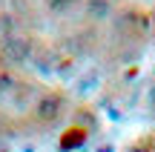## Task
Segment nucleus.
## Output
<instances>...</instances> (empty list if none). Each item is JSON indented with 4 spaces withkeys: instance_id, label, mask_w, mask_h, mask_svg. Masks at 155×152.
<instances>
[{
    "instance_id": "obj_1",
    "label": "nucleus",
    "mask_w": 155,
    "mask_h": 152,
    "mask_svg": "<svg viewBox=\"0 0 155 152\" xmlns=\"http://www.w3.org/2000/svg\"><path fill=\"white\" fill-rule=\"evenodd\" d=\"M58 109H61V98H55V95H46V98H40V103H38V115L43 121H52V118H58Z\"/></svg>"
}]
</instances>
